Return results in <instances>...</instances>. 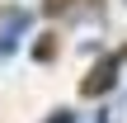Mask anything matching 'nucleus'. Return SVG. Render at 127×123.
Wrapping results in <instances>:
<instances>
[{"mask_svg":"<svg viewBox=\"0 0 127 123\" xmlns=\"http://www.w3.org/2000/svg\"><path fill=\"white\" fill-rule=\"evenodd\" d=\"M33 28V14L19 5H0V62H9L24 43V33Z\"/></svg>","mask_w":127,"mask_h":123,"instance_id":"nucleus-2","label":"nucleus"},{"mask_svg":"<svg viewBox=\"0 0 127 123\" xmlns=\"http://www.w3.org/2000/svg\"><path fill=\"white\" fill-rule=\"evenodd\" d=\"M42 123H80V114H75L71 104H57V109H52V114H47Z\"/></svg>","mask_w":127,"mask_h":123,"instance_id":"nucleus-4","label":"nucleus"},{"mask_svg":"<svg viewBox=\"0 0 127 123\" xmlns=\"http://www.w3.org/2000/svg\"><path fill=\"white\" fill-rule=\"evenodd\" d=\"M57 52H61V38H57L52 28L33 38V62H57Z\"/></svg>","mask_w":127,"mask_h":123,"instance_id":"nucleus-3","label":"nucleus"},{"mask_svg":"<svg viewBox=\"0 0 127 123\" xmlns=\"http://www.w3.org/2000/svg\"><path fill=\"white\" fill-rule=\"evenodd\" d=\"M123 66H127V43L113 47V52H104V57L90 66V76L80 81V95H85V100H108V95L123 85Z\"/></svg>","mask_w":127,"mask_h":123,"instance_id":"nucleus-1","label":"nucleus"},{"mask_svg":"<svg viewBox=\"0 0 127 123\" xmlns=\"http://www.w3.org/2000/svg\"><path fill=\"white\" fill-rule=\"evenodd\" d=\"M75 5H80V0H42V14H52V19H57V14H71Z\"/></svg>","mask_w":127,"mask_h":123,"instance_id":"nucleus-5","label":"nucleus"}]
</instances>
